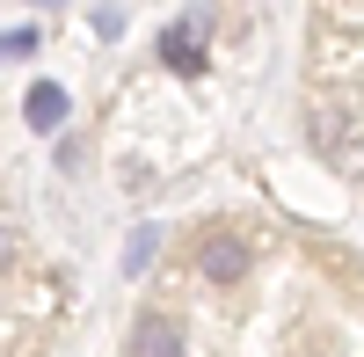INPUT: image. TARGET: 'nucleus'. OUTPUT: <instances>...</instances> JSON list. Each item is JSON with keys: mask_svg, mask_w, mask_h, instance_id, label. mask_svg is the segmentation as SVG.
<instances>
[{"mask_svg": "<svg viewBox=\"0 0 364 357\" xmlns=\"http://www.w3.org/2000/svg\"><path fill=\"white\" fill-rule=\"evenodd\" d=\"M190 350V336H182V321L175 314H139V329H132V357H182Z\"/></svg>", "mask_w": 364, "mask_h": 357, "instance_id": "3", "label": "nucleus"}, {"mask_svg": "<svg viewBox=\"0 0 364 357\" xmlns=\"http://www.w3.org/2000/svg\"><path fill=\"white\" fill-rule=\"evenodd\" d=\"M248 262H255V248H248V241H233V233H219V241H204V248H197V270H204L211 284H240V277H248Z\"/></svg>", "mask_w": 364, "mask_h": 357, "instance_id": "2", "label": "nucleus"}, {"mask_svg": "<svg viewBox=\"0 0 364 357\" xmlns=\"http://www.w3.org/2000/svg\"><path fill=\"white\" fill-rule=\"evenodd\" d=\"M66 87H58V80H29V95H22V117H29V132H58V124H66Z\"/></svg>", "mask_w": 364, "mask_h": 357, "instance_id": "4", "label": "nucleus"}, {"mask_svg": "<svg viewBox=\"0 0 364 357\" xmlns=\"http://www.w3.org/2000/svg\"><path fill=\"white\" fill-rule=\"evenodd\" d=\"M37 51V29H8V37H0V58H29Z\"/></svg>", "mask_w": 364, "mask_h": 357, "instance_id": "6", "label": "nucleus"}, {"mask_svg": "<svg viewBox=\"0 0 364 357\" xmlns=\"http://www.w3.org/2000/svg\"><path fill=\"white\" fill-rule=\"evenodd\" d=\"M154 255H161V226H139V233H132V248H124V270L139 277V270H146Z\"/></svg>", "mask_w": 364, "mask_h": 357, "instance_id": "5", "label": "nucleus"}, {"mask_svg": "<svg viewBox=\"0 0 364 357\" xmlns=\"http://www.w3.org/2000/svg\"><path fill=\"white\" fill-rule=\"evenodd\" d=\"M204 37H211V15L190 8V15H175L161 29V66L168 73H204Z\"/></svg>", "mask_w": 364, "mask_h": 357, "instance_id": "1", "label": "nucleus"}]
</instances>
